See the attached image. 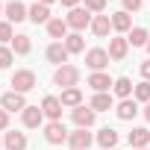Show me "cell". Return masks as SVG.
I'll return each instance as SVG.
<instances>
[{
	"mask_svg": "<svg viewBox=\"0 0 150 150\" xmlns=\"http://www.w3.org/2000/svg\"><path fill=\"white\" fill-rule=\"evenodd\" d=\"M77 83H80V68H74V65L56 68V74H53V86H59V88L65 91V88H77Z\"/></svg>",
	"mask_w": 150,
	"mask_h": 150,
	"instance_id": "cell-1",
	"label": "cell"
},
{
	"mask_svg": "<svg viewBox=\"0 0 150 150\" xmlns=\"http://www.w3.org/2000/svg\"><path fill=\"white\" fill-rule=\"evenodd\" d=\"M9 86H12V91H18V94H27V91H33V88L38 86V80H35V74H33L30 68H24V71H15V74H12Z\"/></svg>",
	"mask_w": 150,
	"mask_h": 150,
	"instance_id": "cell-2",
	"label": "cell"
},
{
	"mask_svg": "<svg viewBox=\"0 0 150 150\" xmlns=\"http://www.w3.org/2000/svg\"><path fill=\"white\" fill-rule=\"evenodd\" d=\"M65 21H68V27H71L74 33H80V30L91 27V21H94V18H91V12H88V9L77 6V9H71V12H68V18H65Z\"/></svg>",
	"mask_w": 150,
	"mask_h": 150,
	"instance_id": "cell-3",
	"label": "cell"
},
{
	"mask_svg": "<svg viewBox=\"0 0 150 150\" xmlns=\"http://www.w3.org/2000/svg\"><path fill=\"white\" fill-rule=\"evenodd\" d=\"M109 62H112V59H109V50H103V47H91V50H86V65H88L94 74L103 71Z\"/></svg>",
	"mask_w": 150,
	"mask_h": 150,
	"instance_id": "cell-4",
	"label": "cell"
},
{
	"mask_svg": "<svg viewBox=\"0 0 150 150\" xmlns=\"http://www.w3.org/2000/svg\"><path fill=\"white\" fill-rule=\"evenodd\" d=\"M68 129H65V124L62 121H50L47 127H44V141L47 144H62V141H68Z\"/></svg>",
	"mask_w": 150,
	"mask_h": 150,
	"instance_id": "cell-5",
	"label": "cell"
},
{
	"mask_svg": "<svg viewBox=\"0 0 150 150\" xmlns=\"http://www.w3.org/2000/svg\"><path fill=\"white\" fill-rule=\"evenodd\" d=\"M71 118H74V124H77L80 129H88V127H94L97 112L91 106H77V109H71Z\"/></svg>",
	"mask_w": 150,
	"mask_h": 150,
	"instance_id": "cell-6",
	"label": "cell"
},
{
	"mask_svg": "<svg viewBox=\"0 0 150 150\" xmlns=\"http://www.w3.org/2000/svg\"><path fill=\"white\" fill-rule=\"evenodd\" d=\"M91 141H94V135L88 132V129H74L71 135H68V144H71V150H88L91 147Z\"/></svg>",
	"mask_w": 150,
	"mask_h": 150,
	"instance_id": "cell-7",
	"label": "cell"
},
{
	"mask_svg": "<svg viewBox=\"0 0 150 150\" xmlns=\"http://www.w3.org/2000/svg\"><path fill=\"white\" fill-rule=\"evenodd\" d=\"M3 12H6V21H9V24H21V21H27V15H30V9L21 3V0H9Z\"/></svg>",
	"mask_w": 150,
	"mask_h": 150,
	"instance_id": "cell-8",
	"label": "cell"
},
{
	"mask_svg": "<svg viewBox=\"0 0 150 150\" xmlns=\"http://www.w3.org/2000/svg\"><path fill=\"white\" fill-rule=\"evenodd\" d=\"M62 100L59 97H53V94H47L44 100H41V112H44V118H50V121H62Z\"/></svg>",
	"mask_w": 150,
	"mask_h": 150,
	"instance_id": "cell-9",
	"label": "cell"
},
{
	"mask_svg": "<svg viewBox=\"0 0 150 150\" xmlns=\"http://www.w3.org/2000/svg\"><path fill=\"white\" fill-rule=\"evenodd\" d=\"M0 106H3L6 112H24V109H27V100H24V94H18V91H6L3 97H0Z\"/></svg>",
	"mask_w": 150,
	"mask_h": 150,
	"instance_id": "cell-10",
	"label": "cell"
},
{
	"mask_svg": "<svg viewBox=\"0 0 150 150\" xmlns=\"http://www.w3.org/2000/svg\"><path fill=\"white\" fill-rule=\"evenodd\" d=\"M127 53H129V41L127 38H109V59L112 62H124L127 59Z\"/></svg>",
	"mask_w": 150,
	"mask_h": 150,
	"instance_id": "cell-11",
	"label": "cell"
},
{
	"mask_svg": "<svg viewBox=\"0 0 150 150\" xmlns=\"http://www.w3.org/2000/svg\"><path fill=\"white\" fill-rule=\"evenodd\" d=\"M68 56H71V53H68V47H65L62 41H53V44L47 47V62H53L56 68H62V65L68 62Z\"/></svg>",
	"mask_w": 150,
	"mask_h": 150,
	"instance_id": "cell-12",
	"label": "cell"
},
{
	"mask_svg": "<svg viewBox=\"0 0 150 150\" xmlns=\"http://www.w3.org/2000/svg\"><path fill=\"white\" fill-rule=\"evenodd\" d=\"M88 86L94 88V94H103V91H109V88L115 86V80L109 77V74L97 71V74H91V77H88Z\"/></svg>",
	"mask_w": 150,
	"mask_h": 150,
	"instance_id": "cell-13",
	"label": "cell"
},
{
	"mask_svg": "<svg viewBox=\"0 0 150 150\" xmlns=\"http://www.w3.org/2000/svg\"><path fill=\"white\" fill-rule=\"evenodd\" d=\"M91 33H94L97 38H106V35L112 33V18H109V15H94V21H91Z\"/></svg>",
	"mask_w": 150,
	"mask_h": 150,
	"instance_id": "cell-14",
	"label": "cell"
},
{
	"mask_svg": "<svg viewBox=\"0 0 150 150\" xmlns=\"http://www.w3.org/2000/svg\"><path fill=\"white\" fill-rule=\"evenodd\" d=\"M97 144H100L103 150H115V147H118V129L103 127V129L97 132Z\"/></svg>",
	"mask_w": 150,
	"mask_h": 150,
	"instance_id": "cell-15",
	"label": "cell"
},
{
	"mask_svg": "<svg viewBox=\"0 0 150 150\" xmlns=\"http://www.w3.org/2000/svg\"><path fill=\"white\" fill-rule=\"evenodd\" d=\"M27 18H30L33 24H50V6H44V3H33Z\"/></svg>",
	"mask_w": 150,
	"mask_h": 150,
	"instance_id": "cell-16",
	"label": "cell"
},
{
	"mask_svg": "<svg viewBox=\"0 0 150 150\" xmlns=\"http://www.w3.org/2000/svg\"><path fill=\"white\" fill-rule=\"evenodd\" d=\"M129 144H132L135 150H144V147L150 144V129H147V127H135V129L129 132Z\"/></svg>",
	"mask_w": 150,
	"mask_h": 150,
	"instance_id": "cell-17",
	"label": "cell"
},
{
	"mask_svg": "<svg viewBox=\"0 0 150 150\" xmlns=\"http://www.w3.org/2000/svg\"><path fill=\"white\" fill-rule=\"evenodd\" d=\"M3 147H6V150H27V135L18 132V129H15V132H6V135H3Z\"/></svg>",
	"mask_w": 150,
	"mask_h": 150,
	"instance_id": "cell-18",
	"label": "cell"
},
{
	"mask_svg": "<svg viewBox=\"0 0 150 150\" xmlns=\"http://www.w3.org/2000/svg\"><path fill=\"white\" fill-rule=\"evenodd\" d=\"M59 100H62L65 109H77V106H83V91L80 88H65Z\"/></svg>",
	"mask_w": 150,
	"mask_h": 150,
	"instance_id": "cell-19",
	"label": "cell"
},
{
	"mask_svg": "<svg viewBox=\"0 0 150 150\" xmlns=\"http://www.w3.org/2000/svg\"><path fill=\"white\" fill-rule=\"evenodd\" d=\"M112 30H118V33H129L132 30V18H129V12H112Z\"/></svg>",
	"mask_w": 150,
	"mask_h": 150,
	"instance_id": "cell-20",
	"label": "cell"
},
{
	"mask_svg": "<svg viewBox=\"0 0 150 150\" xmlns=\"http://www.w3.org/2000/svg\"><path fill=\"white\" fill-rule=\"evenodd\" d=\"M68 21L65 18H50V24H47V33H50V38H68Z\"/></svg>",
	"mask_w": 150,
	"mask_h": 150,
	"instance_id": "cell-21",
	"label": "cell"
},
{
	"mask_svg": "<svg viewBox=\"0 0 150 150\" xmlns=\"http://www.w3.org/2000/svg\"><path fill=\"white\" fill-rule=\"evenodd\" d=\"M115 112H118V118H121V121H132V118L138 115V103L127 97V100H121V103H118V109H115Z\"/></svg>",
	"mask_w": 150,
	"mask_h": 150,
	"instance_id": "cell-22",
	"label": "cell"
},
{
	"mask_svg": "<svg viewBox=\"0 0 150 150\" xmlns=\"http://www.w3.org/2000/svg\"><path fill=\"white\" fill-rule=\"evenodd\" d=\"M41 121H44V112H41L38 106H27V109H24V127L35 129V127H41Z\"/></svg>",
	"mask_w": 150,
	"mask_h": 150,
	"instance_id": "cell-23",
	"label": "cell"
},
{
	"mask_svg": "<svg viewBox=\"0 0 150 150\" xmlns=\"http://www.w3.org/2000/svg\"><path fill=\"white\" fill-rule=\"evenodd\" d=\"M127 41H129L132 47H147V41H150V33H147L144 27H132V30H129V35H127Z\"/></svg>",
	"mask_w": 150,
	"mask_h": 150,
	"instance_id": "cell-24",
	"label": "cell"
},
{
	"mask_svg": "<svg viewBox=\"0 0 150 150\" xmlns=\"http://www.w3.org/2000/svg\"><path fill=\"white\" fill-rule=\"evenodd\" d=\"M112 91H115L121 100H127V97L135 91V86H132V80H129V77H118V80H115V86H112Z\"/></svg>",
	"mask_w": 150,
	"mask_h": 150,
	"instance_id": "cell-25",
	"label": "cell"
},
{
	"mask_svg": "<svg viewBox=\"0 0 150 150\" xmlns=\"http://www.w3.org/2000/svg\"><path fill=\"white\" fill-rule=\"evenodd\" d=\"M30 50H33V41H30V35H24V33H21V35H15V38H12V53H18V56H27Z\"/></svg>",
	"mask_w": 150,
	"mask_h": 150,
	"instance_id": "cell-26",
	"label": "cell"
},
{
	"mask_svg": "<svg viewBox=\"0 0 150 150\" xmlns=\"http://www.w3.org/2000/svg\"><path fill=\"white\" fill-rule=\"evenodd\" d=\"M88 106H91L94 112H109V109H112V94H109V91H103V94H94Z\"/></svg>",
	"mask_w": 150,
	"mask_h": 150,
	"instance_id": "cell-27",
	"label": "cell"
},
{
	"mask_svg": "<svg viewBox=\"0 0 150 150\" xmlns=\"http://www.w3.org/2000/svg\"><path fill=\"white\" fill-rule=\"evenodd\" d=\"M65 47H68V53H83V50H86V41H83V35H80V33H68Z\"/></svg>",
	"mask_w": 150,
	"mask_h": 150,
	"instance_id": "cell-28",
	"label": "cell"
},
{
	"mask_svg": "<svg viewBox=\"0 0 150 150\" xmlns=\"http://www.w3.org/2000/svg\"><path fill=\"white\" fill-rule=\"evenodd\" d=\"M132 94H135V100H141V103H150V83H147V80H144V83H138Z\"/></svg>",
	"mask_w": 150,
	"mask_h": 150,
	"instance_id": "cell-29",
	"label": "cell"
},
{
	"mask_svg": "<svg viewBox=\"0 0 150 150\" xmlns=\"http://www.w3.org/2000/svg\"><path fill=\"white\" fill-rule=\"evenodd\" d=\"M12 38H15L12 24H9V21H0V44H6V41H12Z\"/></svg>",
	"mask_w": 150,
	"mask_h": 150,
	"instance_id": "cell-30",
	"label": "cell"
},
{
	"mask_svg": "<svg viewBox=\"0 0 150 150\" xmlns=\"http://www.w3.org/2000/svg\"><path fill=\"white\" fill-rule=\"evenodd\" d=\"M15 62V53H12V47H3L0 44V68H9Z\"/></svg>",
	"mask_w": 150,
	"mask_h": 150,
	"instance_id": "cell-31",
	"label": "cell"
},
{
	"mask_svg": "<svg viewBox=\"0 0 150 150\" xmlns=\"http://www.w3.org/2000/svg\"><path fill=\"white\" fill-rule=\"evenodd\" d=\"M86 9H88V12H97V15H100V12L106 9V0H86Z\"/></svg>",
	"mask_w": 150,
	"mask_h": 150,
	"instance_id": "cell-32",
	"label": "cell"
},
{
	"mask_svg": "<svg viewBox=\"0 0 150 150\" xmlns=\"http://www.w3.org/2000/svg\"><path fill=\"white\" fill-rule=\"evenodd\" d=\"M121 3H124V12H138L144 0H121Z\"/></svg>",
	"mask_w": 150,
	"mask_h": 150,
	"instance_id": "cell-33",
	"label": "cell"
},
{
	"mask_svg": "<svg viewBox=\"0 0 150 150\" xmlns=\"http://www.w3.org/2000/svg\"><path fill=\"white\" fill-rule=\"evenodd\" d=\"M6 127H9V112H6V109H0V132H3Z\"/></svg>",
	"mask_w": 150,
	"mask_h": 150,
	"instance_id": "cell-34",
	"label": "cell"
},
{
	"mask_svg": "<svg viewBox=\"0 0 150 150\" xmlns=\"http://www.w3.org/2000/svg\"><path fill=\"white\" fill-rule=\"evenodd\" d=\"M141 77L150 83V59H147V62H141Z\"/></svg>",
	"mask_w": 150,
	"mask_h": 150,
	"instance_id": "cell-35",
	"label": "cell"
},
{
	"mask_svg": "<svg viewBox=\"0 0 150 150\" xmlns=\"http://www.w3.org/2000/svg\"><path fill=\"white\" fill-rule=\"evenodd\" d=\"M62 6H68V9H77V6H80V0H62Z\"/></svg>",
	"mask_w": 150,
	"mask_h": 150,
	"instance_id": "cell-36",
	"label": "cell"
},
{
	"mask_svg": "<svg viewBox=\"0 0 150 150\" xmlns=\"http://www.w3.org/2000/svg\"><path fill=\"white\" fill-rule=\"evenodd\" d=\"M144 121H147V124H150V103H147V106H144Z\"/></svg>",
	"mask_w": 150,
	"mask_h": 150,
	"instance_id": "cell-37",
	"label": "cell"
},
{
	"mask_svg": "<svg viewBox=\"0 0 150 150\" xmlns=\"http://www.w3.org/2000/svg\"><path fill=\"white\" fill-rule=\"evenodd\" d=\"M38 3H44V6H50V3H53V0H38Z\"/></svg>",
	"mask_w": 150,
	"mask_h": 150,
	"instance_id": "cell-38",
	"label": "cell"
},
{
	"mask_svg": "<svg viewBox=\"0 0 150 150\" xmlns=\"http://www.w3.org/2000/svg\"><path fill=\"white\" fill-rule=\"evenodd\" d=\"M3 9H6V6H3V3H0V15H3Z\"/></svg>",
	"mask_w": 150,
	"mask_h": 150,
	"instance_id": "cell-39",
	"label": "cell"
},
{
	"mask_svg": "<svg viewBox=\"0 0 150 150\" xmlns=\"http://www.w3.org/2000/svg\"><path fill=\"white\" fill-rule=\"evenodd\" d=\"M147 53H150V41H147Z\"/></svg>",
	"mask_w": 150,
	"mask_h": 150,
	"instance_id": "cell-40",
	"label": "cell"
},
{
	"mask_svg": "<svg viewBox=\"0 0 150 150\" xmlns=\"http://www.w3.org/2000/svg\"><path fill=\"white\" fill-rule=\"evenodd\" d=\"M0 147H3V138H0Z\"/></svg>",
	"mask_w": 150,
	"mask_h": 150,
	"instance_id": "cell-41",
	"label": "cell"
},
{
	"mask_svg": "<svg viewBox=\"0 0 150 150\" xmlns=\"http://www.w3.org/2000/svg\"><path fill=\"white\" fill-rule=\"evenodd\" d=\"M144 150H147V147H144Z\"/></svg>",
	"mask_w": 150,
	"mask_h": 150,
	"instance_id": "cell-42",
	"label": "cell"
},
{
	"mask_svg": "<svg viewBox=\"0 0 150 150\" xmlns=\"http://www.w3.org/2000/svg\"><path fill=\"white\" fill-rule=\"evenodd\" d=\"M115 150H118V147H115Z\"/></svg>",
	"mask_w": 150,
	"mask_h": 150,
	"instance_id": "cell-43",
	"label": "cell"
}]
</instances>
